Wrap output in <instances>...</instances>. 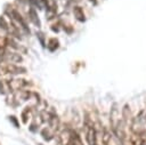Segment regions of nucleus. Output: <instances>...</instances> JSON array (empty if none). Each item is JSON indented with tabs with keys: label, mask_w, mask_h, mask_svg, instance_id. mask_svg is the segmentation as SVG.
Returning <instances> with one entry per match:
<instances>
[{
	"label": "nucleus",
	"mask_w": 146,
	"mask_h": 145,
	"mask_svg": "<svg viewBox=\"0 0 146 145\" xmlns=\"http://www.w3.org/2000/svg\"><path fill=\"white\" fill-rule=\"evenodd\" d=\"M0 95H2V96L8 95V89H7V86H6V81L2 78L0 79Z\"/></svg>",
	"instance_id": "1a4fd4ad"
},
{
	"label": "nucleus",
	"mask_w": 146,
	"mask_h": 145,
	"mask_svg": "<svg viewBox=\"0 0 146 145\" xmlns=\"http://www.w3.org/2000/svg\"><path fill=\"white\" fill-rule=\"evenodd\" d=\"M27 18L30 19V22L33 24V25H35L36 27H40L41 26V22H40V19H39V16H38V13H36V10H35V8H33V7H29V10H27Z\"/></svg>",
	"instance_id": "20e7f679"
},
{
	"label": "nucleus",
	"mask_w": 146,
	"mask_h": 145,
	"mask_svg": "<svg viewBox=\"0 0 146 145\" xmlns=\"http://www.w3.org/2000/svg\"><path fill=\"white\" fill-rule=\"evenodd\" d=\"M27 70L25 66L19 65V64H11V63H6V62H0V76H17V75H23L26 74Z\"/></svg>",
	"instance_id": "f257e3e1"
},
{
	"label": "nucleus",
	"mask_w": 146,
	"mask_h": 145,
	"mask_svg": "<svg viewBox=\"0 0 146 145\" xmlns=\"http://www.w3.org/2000/svg\"><path fill=\"white\" fill-rule=\"evenodd\" d=\"M58 45H59L58 40H57L56 38H51V39H49V41H48V43H47V48H48L50 51H54V50H56V49L58 48Z\"/></svg>",
	"instance_id": "0eeeda50"
},
{
	"label": "nucleus",
	"mask_w": 146,
	"mask_h": 145,
	"mask_svg": "<svg viewBox=\"0 0 146 145\" xmlns=\"http://www.w3.org/2000/svg\"><path fill=\"white\" fill-rule=\"evenodd\" d=\"M8 120L15 128H19V120L15 115H8Z\"/></svg>",
	"instance_id": "9d476101"
},
{
	"label": "nucleus",
	"mask_w": 146,
	"mask_h": 145,
	"mask_svg": "<svg viewBox=\"0 0 146 145\" xmlns=\"http://www.w3.org/2000/svg\"><path fill=\"white\" fill-rule=\"evenodd\" d=\"M41 135H42L43 139H46V140H50V139L52 138V134H50L48 129H43V130L41 131Z\"/></svg>",
	"instance_id": "9b49d317"
},
{
	"label": "nucleus",
	"mask_w": 146,
	"mask_h": 145,
	"mask_svg": "<svg viewBox=\"0 0 146 145\" xmlns=\"http://www.w3.org/2000/svg\"><path fill=\"white\" fill-rule=\"evenodd\" d=\"M5 81H6V86H7V89H8V94H13L15 91L24 90L31 84V82L29 80L23 79V78H16V76L7 78V79H5Z\"/></svg>",
	"instance_id": "f03ea898"
},
{
	"label": "nucleus",
	"mask_w": 146,
	"mask_h": 145,
	"mask_svg": "<svg viewBox=\"0 0 146 145\" xmlns=\"http://www.w3.org/2000/svg\"><path fill=\"white\" fill-rule=\"evenodd\" d=\"M9 30V19L5 15H0V32L3 35H8Z\"/></svg>",
	"instance_id": "39448f33"
},
{
	"label": "nucleus",
	"mask_w": 146,
	"mask_h": 145,
	"mask_svg": "<svg viewBox=\"0 0 146 145\" xmlns=\"http://www.w3.org/2000/svg\"><path fill=\"white\" fill-rule=\"evenodd\" d=\"M86 135L89 145H97V132L89 121L86 122Z\"/></svg>",
	"instance_id": "7ed1b4c3"
},
{
	"label": "nucleus",
	"mask_w": 146,
	"mask_h": 145,
	"mask_svg": "<svg viewBox=\"0 0 146 145\" xmlns=\"http://www.w3.org/2000/svg\"><path fill=\"white\" fill-rule=\"evenodd\" d=\"M36 38L40 40V43L42 45V47H46V45H44V37H43V34L41 32H36Z\"/></svg>",
	"instance_id": "f8f14e48"
},
{
	"label": "nucleus",
	"mask_w": 146,
	"mask_h": 145,
	"mask_svg": "<svg viewBox=\"0 0 146 145\" xmlns=\"http://www.w3.org/2000/svg\"><path fill=\"white\" fill-rule=\"evenodd\" d=\"M73 14L75 16V18L80 22H83L84 21V14H83V10L80 8V7H74L73 8Z\"/></svg>",
	"instance_id": "423d86ee"
},
{
	"label": "nucleus",
	"mask_w": 146,
	"mask_h": 145,
	"mask_svg": "<svg viewBox=\"0 0 146 145\" xmlns=\"http://www.w3.org/2000/svg\"><path fill=\"white\" fill-rule=\"evenodd\" d=\"M30 115H31V108L27 106V107H25V108L22 111V113H21V118H22L23 123H27V118L30 119Z\"/></svg>",
	"instance_id": "6e6552de"
},
{
	"label": "nucleus",
	"mask_w": 146,
	"mask_h": 145,
	"mask_svg": "<svg viewBox=\"0 0 146 145\" xmlns=\"http://www.w3.org/2000/svg\"><path fill=\"white\" fill-rule=\"evenodd\" d=\"M42 2H43L46 6H47V5H49V3H48V0H42Z\"/></svg>",
	"instance_id": "ddd939ff"
}]
</instances>
